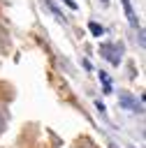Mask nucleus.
<instances>
[{
	"label": "nucleus",
	"mask_w": 146,
	"mask_h": 148,
	"mask_svg": "<svg viewBox=\"0 0 146 148\" xmlns=\"http://www.w3.org/2000/svg\"><path fill=\"white\" fill-rule=\"evenodd\" d=\"M123 53H125V46L121 44V42H102L100 44V56L104 58V60H109L111 65H121V60H123Z\"/></svg>",
	"instance_id": "f257e3e1"
},
{
	"label": "nucleus",
	"mask_w": 146,
	"mask_h": 148,
	"mask_svg": "<svg viewBox=\"0 0 146 148\" xmlns=\"http://www.w3.org/2000/svg\"><path fill=\"white\" fill-rule=\"evenodd\" d=\"M118 104L125 111H134V113H141L144 111V102H137V97L132 92H118Z\"/></svg>",
	"instance_id": "f03ea898"
},
{
	"label": "nucleus",
	"mask_w": 146,
	"mask_h": 148,
	"mask_svg": "<svg viewBox=\"0 0 146 148\" xmlns=\"http://www.w3.org/2000/svg\"><path fill=\"white\" fill-rule=\"evenodd\" d=\"M123 2V9H125V16H127V23L134 28V30H139L141 25H139V18H137V14H134V9H132V0H121Z\"/></svg>",
	"instance_id": "7ed1b4c3"
},
{
	"label": "nucleus",
	"mask_w": 146,
	"mask_h": 148,
	"mask_svg": "<svg viewBox=\"0 0 146 148\" xmlns=\"http://www.w3.org/2000/svg\"><path fill=\"white\" fill-rule=\"evenodd\" d=\"M46 7H49V9H51V12H53V14H56V18H58V21H63V23H65V21H67V18H65V14H63V12H60V9H58V5H56V2H53V0H46Z\"/></svg>",
	"instance_id": "20e7f679"
},
{
	"label": "nucleus",
	"mask_w": 146,
	"mask_h": 148,
	"mask_svg": "<svg viewBox=\"0 0 146 148\" xmlns=\"http://www.w3.org/2000/svg\"><path fill=\"white\" fill-rule=\"evenodd\" d=\"M97 76H100V81H102V88H104V92H111V79H109V74L100 69V74H97Z\"/></svg>",
	"instance_id": "39448f33"
},
{
	"label": "nucleus",
	"mask_w": 146,
	"mask_h": 148,
	"mask_svg": "<svg viewBox=\"0 0 146 148\" xmlns=\"http://www.w3.org/2000/svg\"><path fill=\"white\" fill-rule=\"evenodd\" d=\"M88 30L93 32V37H102V35H104V28H102L100 23H95V21H90V23H88Z\"/></svg>",
	"instance_id": "423d86ee"
},
{
	"label": "nucleus",
	"mask_w": 146,
	"mask_h": 148,
	"mask_svg": "<svg viewBox=\"0 0 146 148\" xmlns=\"http://www.w3.org/2000/svg\"><path fill=\"white\" fill-rule=\"evenodd\" d=\"M95 109L100 111V116H107V106H104V104H102L100 99H95Z\"/></svg>",
	"instance_id": "0eeeda50"
},
{
	"label": "nucleus",
	"mask_w": 146,
	"mask_h": 148,
	"mask_svg": "<svg viewBox=\"0 0 146 148\" xmlns=\"http://www.w3.org/2000/svg\"><path fill=\"white\" fill-rule=\"evenodd\" d=\"M63 2H65V5L70 7V9H74V12L79 9V5H76V0H63Z\"/></svg>",
	"instance_id": "6e6552de"
},
{
	"label": "nucleus",
	"mask_w": 146,
	"mask_h": 148,
	"mask_svg": "<svg viewBox=\"0 0 146 148\" xmlns=\"http://www.w3.org/2000/svg\"><path fill=\"white\" fill-rule=\"evenodd\" d=\"M102 2V7H109V0H100Z\"/></svg>",
	"instance_id": "1a4fd4ad"
},
{
	"label": "nucleus",
	"mask_w": 146,
	"mask_h": 148,
	"mask_svg": "<svg viewBox=\"0 0 146 148\" xmlns=\"http://www.w3.org/2000/svg\"><path fill=\"white\" fill-rule=\"evenodd\" d=\"M109 148H118V146H116V143H109Z\"/></svg>",
	"instance_id": "9d476101"
}]
</instances>
